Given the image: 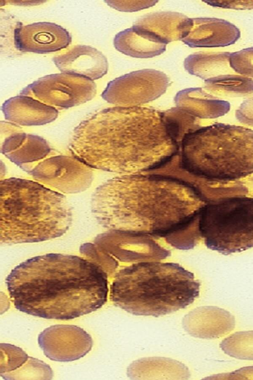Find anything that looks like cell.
<instances>
[{
	"label": "cell",
	"mask_w": 253,
	"mask_h": 380,
	"mask_svg": "<svg viewBox=\"0 0 253 380\" xmlns=\"http://www.w3.org/2000/svg\"><path fill=\"white\" fill-rule=\"evenodd\" d=\"M192 19L177 12L151 13L140 18L132 26L156 42L167 45L182 40L188 34Z\"/></svg>",
	"instance_id": "obj_15"
},
{
	"label": "cell",
	"mask_w": 253,
	"mask_h": 380,
	"mask_svg": "<svg viewBox=\"0 0 253 380\" xmlns=\"http://www.w3.org/2000/svg\"><path fill=\"white\" fill-rule=\"evenodd\" d=\"M245 184L248 188L249 193H251V195L253 196V177L251 178Z\"/></svg>",
	"instance_id": "obj_33"
},
{
	"label": "cell",
	"mask_w": 253,
	"mask_h": 380,
	"mask_svg": "<svg viewBox=\"0 0 253 380\" xmlns=\"http://www.w3.org/2000/svg\"><path fill=\"white\" fill-rule=\"evenodd\" d=\"M219 347L226 355L240 360H253V330L237 332L224 338Z\"/></svg>",
	"instance_id": "obj_24"
},
{
	"label": "cell",
	"mask_w": 253,
	"mask_h": 380,
	"mask_svg": "<svg viewBox=\"0 0 253 380\" xmlns=\"http://www.w3.org/2000/svg\"><path fill=\"white\" fill-rule=\"evenodd\" d=\"M175 123L165 111L119 106L91 115L74 130L69 150L90 167L126 174L160 167L179 149Z\"/></svg>",
	"instance_id": "obj_1"
},
{
	"label": "cell",
	"mask_w": 253,
	"mask_h": 380,
	"mask_svg": "<svg viewBox=\"0 0 253 380\" xmlns=\"http://www.w3.org/2000/svg\"><path fill=\"white\" fill-rule=\"evenodd\" d=\"M2 109L5 118L18 126L46 124L52 122L58 115L56 109L24 95L6 100Z\"/></svg>",
	"instance_id": "obj_18"
},
{
	"label": "cell",
	"mask_w": 253,
	"mask_h": 380,
	"mask_svg": "<svg viewBox=\"0 0 253 380\" xmlns=\"http://www.w3.org/2000/svg\"><path fill=\"white\" fill-rule=\"evenodd\" d=\"M200 286L194 274L179 264L141 262L116 272L110 298L115 306L132 315L158 317L192 304Z\"/></svg>",
	"instance_id": "obj_4"
},
{
	"label": "cell",
	"mask_w": 253,
	"mask_h": 380,
	"mask_svg": "<svg viewBox=\"0 0 253 380\" xmlns=\"http://www.w3.org/2000/svg\"><path fill=\"white\" fill-rule=\"evenodd\" d=\"M229 62L230 67L236 73L253 78V47L230 52Z\"/></svg>",
	"instance_id": "obj_28"
},
{
	"label": "cell",
	"mask_w": 253,
	"mask_h": 380,
	"mask_svg": "<svg viewBox=\"0 0 253 380\" xmlns=\"http://www.w3.org/2000/svg\"><path fill=\"white\" fill-rule=\"evenodd\" d=\"M204 89L215 95L242 96L253 93V80L231 73L220 75L205 81Z\"/></svg>",
	"instance_id": "obj_23"
},
{
	"label": "cell",
	"mask_w": 253,
	"mask_h": 380,
	"mask_svg": "<svg viewBox=\"0 0 253 380\" xmlns=\"http://www.w3.org/2000/svg\"><path fill=\"white\" fill-rule=\"evenodd\" d=\"M170 116V115H169ZM171 117V116H170ZM172 118V117H171ZM173 119V118H172ZM174 120V119H173ZM175 121V120H174ZM177 124V123H176ZM178 126V125H177ZM179 128V127H178ZM180 131V130H179Z\"/></svg>",
	"instance_id": "obj_34"
},
{
	"label": "cell",
	"mask_w": 253,
	"mask_h": 380,
	"mask_svg": "<svg viewBox=\"0 0 253 380\" xmlns=\"http://www.w3.org/2000/svg\"><path fill=\"white\" fill-rule=\"evenodd\" d=\"M229 52L194 53L184 62L185 69L191 75L207 80L220 75L229 74Z\"/></svg>",
	"instance_id": "obj_22"
},
{
	"label": "cell",
	"mask_w": 253,
	"mask_h": 380,
	"mask_svg": "<svg viewBox=\"0 0 253 380\" xmlns=\"http://www.w3.org/2000/svg\"><path fill=\"white\" fill-rule=\"evenodd\" d=\"M80 252L83 257L101 268L109 278L116 273L119 266L118 261L95 243H83L80 247Z\"/></svg>",
	"instance_id": "obj_26"
},
{
	"label": "cell",
	"mask_w": 253,
	"mask_h": 380,
	"mask_svg": "<svg viewBox=\"0 0 253 380\" xmlns=\"http://www.w3.org/2000/svg\"><path fill=\"white\" fill-rule=\"evenodd\" d=\"M201 238L224 255L253 247V196L225 197L206 204L199 217Z\"/></svg>",
	"instance_id": "obj_7"
},
{
	"label": "cell",
	"mask_w": 253,
	"mask_h": 380,
	"mask_svg": "<svg viewBox=\"0 0 253 380\" xmlns=\"http://www.w3.org/2000/svg\"><path fill=\"white\" fill-rule=\"evenodd\" d=\"M71 42L68 32L55 23L42 22L17 28L14 32L16 48L25 52L46 53L60 50Z\"/></svg>",
	"instance_id": "obj_12"
},
{
	"label": "cell",
	"mask_w": 253,
	"mask_h": 380,
	"mask_svg": "<svg viewBox=\"0 0 253 380\" xmlns=\"http://www.w3.org/2000/svg\"><path fill=\"white\" fill-rule=\"evenodd\" d=\"M36 181L64 193L83 191L93 180L91 168L72 156L55 151L29 173Z\"/></svg>",
	"instance_id": "obj_9"
},
{
	"label": "cell",
	"mask_w": 253,
	"mask_h": 380,
	"mask_svg": "<svg viewBox=\"0 0 253 380\" xmlns=\"http://www.w3.org/2000/svg\"><path fill=\"white\" fill-rule=\"evenodd\" d=\"M0 345V375L16 370L29 359L28 354L19 347L5 343H1Z\"/></svg>",
	"instance_id": "obj_27"
},
{
	"label": "cell",
	"mask_w": 253,
	"mask_h": 380,
	"mask_svg": "<svg viewBox=\"0 0 253 380\" xmlns=\"http://www.w3.org/2000/svg\"><path fill=\"white\" fill-rule=\"evenodd\" d=\"M108 278L101 268L83 257L48 253L17 265L5 284L19 311L46 319L69 320L106 303Z\"/></svg>",
	"instance_id": "obj_3"
},
{
	"label": "cell",
	"mask_w": 253,
	"mask_h": 380,
	"mask_svg": "<svg viewBox=\"0 0 253 380\" xmlns=\"http://www.w3.org/2000/svg\"><path fill=\"white\" fill-rule=\"evenodd\" d=\"M0 244L48 240L63 235L73 220L62 193L37 181L10 178L0 184Z\"/></svg>",
	"instance_id": "obj_5"
},
{
	"label": "cell",
	"mask_w": 253,
	"mask_h": 380,
	"mask_svg": "<svg viewBox=\"0 0 253 380\" xmlns=\"http://www.w3.org/2000/svg\"><path fill=\"white\" fill-rule=\"evenodd\" d=\"M182 325L191 335L204 339L219 338L235 327L234 316L223 308L214 306L197 307L183 318Z\"/></svg>",
	"instance_id": "obj_13"
},
{
	"label": "cell",
	"mask_w": 253,
	"mask_h": 380,
	"mask_svg": "<svg viewBox=\"0 0 253 380\" xmlns=\"http://www.w3.org/2000/svg\"><path fill=\"white\" fill-rule=\"evenodd\" d=\"M0 376L4 380H51L53 376L50 367L42 361L29 356V359L16 370Z\"/></svg>",
	"instance_id": "obj_25"
},
{
	"label": "cell",
	"mask_w": 253,
	"mask_h": 380,
	"mask_svg": "<svg viewBox=\"0 0 253 380\" xmlns=\"http://www.w3.org/2000/svg\"><path fill=\"white\" fill-rule=\"evenodd\" d=\"M237 119L242 124L253 126V96L245 100L236 110Z\"/></svg>",
	"instance_id": "obj_30"
},
{
	"label": "cell",
	"mask_w": 253,
	"mask_h": 380,
	"mask_svg": "<svg viewBox=\"0 0 253 380\" xmlns=\"http://www.w3.org/2000/svg\"><path fill=\"white\" fill-rule=\"evenodd\" d=\"M20 131L4 137L0 149L11 161L29 173L39 162L55 151L41 137Z\"/></svg>",
	"instance_id": "obj_16"
},
{
	"label": "cell",
	"mask_w": 253,
	"mask_h": 380,
	"mask_svg": "<svg viewBox=\"0 0 253 380\" xmlns=\"http://www.w3.org/2000/svg\"><path fill=\"white\" fill-rule=\"evenodd\" d=\"M92 80L76 74L63 73L45 76L26 88L21 94L31 96L55 109L84 103L95 95Z\"/></svg>",
	"instance_id": "obj_8"
},
{
	"label": "cell",
	"mask_w": 253,
	"mask_h": 380,
	"mask_svg": "<svg viewBox=\"0 0 253 380\" xmlns=\"http://www.w3.org/2000/svg\"><path fill=\"white\" fill-rule=\"evenodd\" d=\"M179 162L189 173L206 179L235 181L253 173V130L220 123L185 134Z\"/></svg>",
	"instance_id": "obj_6"
},
{
	"label": "cell",
	"mask_w": 253,
	"mask_h": 380,
	"mask_svg": "<svg viewBox=\"0 0 253 380\" xmlns=\"http://www.w3.org/2000/svg\"><path fill=\"white\" fill-rule=\"evenodd\" d=\"M169 78L162 72L143 69L131 72L109 82L102 94L109 102L121 106H138L155 99L167 89Z\"/></svg>",
	"instance_id": "obj_10"
},
{
	"label": "cell",
	"mask_w": 253,
	"mask_h": 380,
	"mask_svg": "<svg viewBox=\"0 0 253 380\" xmlns=\"http://www.w3.org/2000/svg\"><path fill=\"white\" fill-rule=\"evenodd\" d=\"M114 45L120 52L136 58L159 55L165 52L167 45L155 42L132 27L117 34Z\"/></svg>",
	"instance_id": "obj_21"
},
{
	"label": "cell",
	"mask_w": 253,
	"mask_h": 380,
	"mask_svg": "<svg viewBox=\"0 0 253 380\" xmlns=\"http://www.w3.org/2000/svg\"><path fill=\"white\" fill-rule=\"evenodd\" d=\"M177 107L198 118H215L230 109V103L217 98L205 89L193 88L179 91L175 98Z\"/></svg>",
	"instance_id": "obj_19"
},
{
	"label": "cell",
	"mask_w": 253,
	"mask_h": 380,
	"mask_svg": "<svg viewBox=\"0 0 253 380\" xmlns=\"http://www.w3.org/2000/svg\"><path fill=\"white\" fill-rule=\"evenodd\" d=\"M191 26L182 40L191 48H217L235 44L240 38L238 28L230 22L211 17L191 18Z\"/></svg>",
	"instance_id": "obj_14"
},
{
	"label": "cell",
	"mask_w": 253,
	"mask_h": 380,
	"mask_svg": "<svg viewBox=\"0 0 253 380\" xmlns=\"http://www.w3.org/2000/svg\"><path fill=\"white\" fill-rule=\"evenodd\" d=\"M204 2L213 7L235 9H253V0H210Z\"/></svg>",
	"instance_id": "obj_31"
},
{
	"label": "cell",
	"mask_w": 253,
	"mask_h": 380,
	"mask_svg": "<svg viewBox=\"0 0 253 380\" xmlns=\"http://www.w3.org/2000/svg\"><path fill=\"white\" fill-rule=\"evenodd\" d=\"M170 114V113H169ZM171 115V114H170ZM172 116V115H171ZM173 117V116H172Z\"/></svg>",
	"instance_id": "obj_35"
},
{
	"label": "cell",
	"mask_w": 253,
	"mask_h": 380,
	"mask_svg": "<svg viewBox=\"0 0 253 380\" xmlns=\"http://www.w3.org/2000/svg\"><path fill=\"white\" fill-rule=\"evenodd\" d=\"M38 342L44 355L51 360L71 362L81 359L92 349L91 336L73 325H55L43 330Z\"/></svg>",
	"instance_id": "obj_11"
},
{
	"label": "cell",
	"mask_w": 253,
	"mask_h": 380,
	"mask_svg": "<svg viewBox=\"0 0 253 380\" xmlns=\"http://www.w3.org/2000/svg\"><path fill=\"white\" fill-rule=\"evenodd\" d=\"M110 6L122 11H138L154 5L157 0H111L106 1Z\"/></svg>",
	"instance_id": "obj_29"
},
{
	"label": "cell",
	"mask_w": 253,
	"mask_h": 380,
	"mask_svg": "<svg viewBox=\"0 0 253 380\" xmlns=\"http://www.w3.org/2000/svg\"><path fill=\"white\" fill-rule=\"evenodd\" d=\"M211 379H253V366H248L241 368L233 372L227 373L219 374L213 375Z\"/></svg>",
	"instance_id": "obj_32"
},
{
	"label": "cell",
	"mask_w": 253,
	"mask_h": 380,
	"mask_svg": "<svg viewBox=\"0 0 253 380\" xmlns=\"http://www.w3.org/2000/svg\"><path fill=\"white\" fill-rule=\"evenodd\" d=\"M127 375L132 380H187L188 369L181 362L168 358H143L133 362L127 369Z\"/></svg>",
	"instance_id": "obj_20"
},
{
	"label": "cell",
	"mask_w": 253,
	"mask_h": 380,
	"mask_svg": "<svg viewBox=\"0 0 253 380\" xmlns=\"http://www.w3.org/2000/svg\"><path fill=\"white\" fill-rule=\"evenodd\" d=\"M68 51L53 58L61 72L78 75L91 80L99 79L107 72V59L95 48L78 46Z\"/></svg>",
	"instance_id": "obj_17"
},
{
	"label": "cell",
	"mask_w": 253,
	"mask_h": 380,
	"mask_svg": "<svg viewBox=\"0 0 253 380\" xmlns=\"http://www.w3.org/2000/svg\"><path fill=\"white\" fill-rule=\"evenodd\" d=\"M206 204L193 187L180 180L142 173L103 183L92 195L91 210L108 230L167 238L195 220Z\"/></svg>",
	"instance_id": "obj_2"
}]
</instances>
